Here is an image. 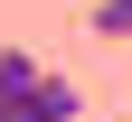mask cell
<instances>
[{
    "instance_id": "6da1fadb",
    "label": "cell",
    "mask_w": 132,
    "mask_h": 122,
    "mask_svg": "<svg viewBox=\"0 0 132 122\" xmlns=\"http://www.w3.org/2000/svg\"><path fill=\"white\" fill-rule=\"evenodd\" d=\"M85 19H94V38H132V0H94Z\"/></svg>"
}]
</instances>
